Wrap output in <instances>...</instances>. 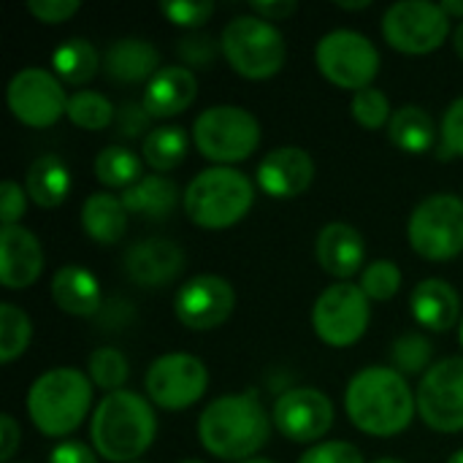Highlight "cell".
Instances as JSON below:
<instances>
[{
  "mask_svg": "<svg viewBox=\"0 0 463 463\" xmlns=\"http://www.w3.org/2000/svg\"><path fill=\"white\" fill-rule=\"evenodd\" d=\"M157 434L152 404L136 391L106 393L92 412L90 439L100 458L111 463H133L141 458Z\"/></svg>",
  "mask_w": 463,
  "mask_h": 463,
  "instance_id": "obj_3",
  "label": "cell"
},
{
  "mask_svg": "<svg viewBox=\"0 0 463 463\" xmlns=\"http://www.w3.org/2000/svg\"><path fill=\"white\" fill-rule=\"evenodd\" d=\"M92 404V380L81 369L57 366L43 372L27 391V415L33 426L52 439L73 434Z\"/></svg>",
  "mask_w": 463,
  "mask_h": 463,
  "instance_id": "obj_4",
  "label": "cell"
},
{
  "mask_svg": "<svg viewBox=\"0 0 463 463\" xmlns=\"http://www.w3.org/2000/svg\"><path fill=\"white\" fill-rule=\"evenodd\" d=\"M252 5V14L255 16H260V19H266V22H282V19H288V16H293L296 14V0H252L250 3Z\"/></svg>",
  "mask_w": 463,
  "mask_h": 463,
  "instance_id": "obj_46",
  "label": "cell"
},
{
  "mask_svg": "<svg viewBox=\"0 0 463 463\" xmlns=\"http://www.w3.org/2000/svg\"><path fill=\"white\" fill-rule=\"evenodd\" d=\"M458 339H461V347H463V317H461V328H458Z\"/></svg>",
  "mask_w": 463,
  "mask_h": 463,
  "instance_id": "obj_54",
  "label": "cell"
},
{
  "mask_svg": "<svg viewBox=\"0 0 463 463\" xmlns=\"http://www.w3.org/2000/svg\"><path fill=\"white\" fill-rule=\"evenodd\" d=\"M49 463H98L92 448H87L84 442H76V439H65L60 442L52 456H49Z\"/></svg>",
  "mask_w": 463,
  "mask_h": 463,
  "instance_id": "obj_45",
  "label": "cell"
},
{
  "mask_svg": "<svg viewBox=\"0 0 463 463\" xmlns=\"http://www.w3.org/2000/svg\"><path fill=\"white\" fill-rule=\"evenodd\" d=\"M418 415L442 434L463 431V358H442L423 377L415 391Z\"/></svg>",
  "mask_w": 463,
  "mask_h": 463,
  "instance_id": "obj_13",
  "label": "cell"
},
{
  "mask_svg": "<svg viewBox=\"0 0 463 463\" xmlns=\"http://www.w3.org/2000/svg\"><path fill=\"white\" fill-rule=\"evenodd\" d=\"M315 179V160L301 146H277L258 165V184L269 198L290 201L309 190Z\"/></svg>",
  "mask_w": 463,
  "mask_h": 463,
  "instance_id": "obj_18",
  "label": "cell"
},
{
  "mask_svg": "<svg viewBox=\"0 0 463 463\" xmlns=\"http://www.w3.org/2000/svg\"><path fill=\"white\" fill-rule=\"evenodd\" d=\"M374 463H404L402 458H391V456H385V458H377Z\"/></svg>",
  "mask_w": 463,
  "mask_h": 463,
  "instance_id": "obj_52",
  "label": "cell"
},
{
  "mask_svg": "<svg viewBox=\"0 0 463 463\" xmlns=\"http://www.w3.org/2000/svg\"><path fill=\"white\" fill-rule=\"evenodd\" d=\"M198 95V79L184 65H163L144 90L141 103L152 114V119H168L174 114H182L193 106Z\"/></svg>",
  "mask_w": 463,
  "mask_h": 463,
  "instance_id": "obj_21",
  "label": "cell"
},
{
  "mask_svg": "<svg viewBox=\"0 0 463 463\" xmlns=\"http://www.w3.org/2000/svg\"><path fill=\"white\" fill-rule=\"evenodd\" d=\"M209 388V372L201 358L190 353H165L149 364L144 374V391L160 410H187Z\"/></svg>",
  "mask_w": 463,
  "mask_h": 463,
  "instance_id": "obj_12",
  "label": "cell"
},
{
  "mask_svg": "<svg viewBox=\"0 0 463 463\" xmlns=\"http://www.w3.org/2000/svg\"><path fill=\"white\" fill-rule=\"evenodd\" d=\"M68 119L76 125V128H84V130H103V128H109V122L117 117L114 114V103L106 98V95H100V92H95V90H79V92H73L71 95V100H68Z\"/></svg>",
  "mask_w": 463,
  "mask_h": 463,
  "instance_id": "obj_33",
  "label": "cell"
},
{
  "mask_svg": "<svg viewBox=\"0 0 463 463\" xmlns=\"http://www.w3.org/2000/svg\"><path fill=\"white\" fill-rule=\"evenodd\" d=\"M81 8L79 0H30L27 11L43 24H60Z\"/></svg>",
  "mask_w": 463,
  "mask_h": 463,
  "instance_id": "obj_44",
  "label": "cell"
},
{
  "mask_svg": "<svg viewBox=\"0 0 463 463\" xmlns=\"http://www.w3.org/2000/svg\"><path fill=\"white\" fill-rule=\"evenodd\" d=\"M255 201V184L247 174L231 165H212L187 184L182 206L198 228L222 231L247 217Z\"/></svg>",
  "mask_w": 463,
  "mask_h": 463,
  "instance_id": "obj_5",
  "label": "cell"
},
{
  "mask_svg": "<svg viewBox=\"0 0 463 463\" xmlns=\"http://www.w3.org/2000/svg\"><path fill=\"white\" fill-rule=\"evenodd\" d=\"M95 176L106 187L128 190L141 179V160L125 146H106L95 157Z\"/></svg>",
  "mask_w": 463,
  "mask_h": 463,
  "instance_id": "obj_31",
  "label": "cell"
},
{
  "mask_svg": "<svg viewBox=\"0 0 463 463\" xmlns=\"http://www.w3.org/2000/svg\"><path fill=\"white\" fill-rule=\"evenodd\" d=\"M358 285L369 301H391L402 288V269L393 260H374L361 271Z\"/></svg>",
  "mask_w": 463,
  "mask_h": 463,
  "instance_id": "obj_37",
  "label": "cell"
},
{
  "mask_svg": "<svg viewBox=\"0 0 463 463\" xmlns=\"http://www.w3.org/2000/svg\"><path fill=\"white\" fill-rule=\"evenodd\" d=\"M274 426L290 442H317L334 426V404L317 388H293L285 391L271 412Z\"/></svg>",
  "mask_w": 463,
  "mask_h": 463,
  "instance_id": "obj_16",
  "label": "cell"
},
{
  "mask_svg": "<svg viewBox=\"0 0 463 463\" xmlns=\"http://www.w3.org/2000/svg\"><path fill=\"white\" fill-rule=\"evenodd\" d=\"M269 437L271 418L255 391L220 396L198 418V439L220 461H250Z\"/></svg>",
  "mask_w": 463,
  "mask_h": 463,
  "instance_id": "obj_2",
  "label": "cell"
},
{
  "mask_svg": "<svg viewBox=\"0 0 463 463\" xmlns=\"http://www.w3.org/2000/svg\"><path fill=\"white\" fill-rule=\"evenodd\" d=\"M236 307V293L225 277L217 274H198L187 279L176 298L174 312L179 323L190 331H214L220 328Z\"/></svg>",
  "mask_w": 463,
  "mask_h": 463,
  "instance_id": "obj_15",
  "label": "cell"
},
{
  "mask_svg": "<svg viewBox=\"0 0 463 463\" xmlns=\"http://www.w3.org/2000/svg\"><path fill=\"white\" fill-rule=\"evenodd\" d=\"M11 114L27 128H49L68 111L62 81L43 68H22L5 90Z\"/></svg>",
  "mask_w": 463,
  "mask_h": 463,
  "instance_id": "obj_14",
  "label": "cell"
},
{
  "mask_svg": "<svg viewBox=\"0 0 463 463\" xmlns=\"http://www.w3.org/2000/svg\"><path fill=\"white\" fill-rule=\"evenodd\" d=\"M353 117L358 125H364L366 130H380L391 122V100L383 90L377 87H366V90H358L353 95Z\"/></svg>",
  "mask_w": 463,
  "mask_h": 463,
  "instance_id": "obj_38",
  "label": "cell"
},
{
  "mask_svg": "<svg viewBox=\"0 0 463 463\" xmlns=\"http://www.w3.org/2000/svg\"><path fill=\"white\" fill-rule=\"evenodd\" d=\"M448 463H463V450L453 453V456H450V461H448Z\"/></svg>",
  "mask_w": 463,
  "mask_h": 463,
  "instance_id": "obj_51",
  "label": "cell"
},
{
  "mask_svg": "<svg viewBox=\"0 0 463 463\" xmlns=\"http://www.w3.org/2000/svg\"><path fill=\"white\" fill-rule=\"evenodd\" d=\"M385 41L404 54L437 52L450 35V16L439 3L429 0H399L383 16Z\"/></svg>",
  "mask_w": 463,
  "mask_h": 463,
  "instance_id": "obj_11",
  "label": "cell"
},
{
  "mask_svg": "<svg viewBox=\"0 0 463 463\" xmlns=\"http://www.w3.org/2000/svg\"><path fill=\"white\" fill-rule=\"evenodd\" d=\"M43 247L38 236L22 225H3L0 231V282L5 290H24L43 274Z\"/></svg>",
  "mask_w": 463,
  "mask_h": 463,
  "instance_id": "obj_19",
  "label": "cell"
},
{
  "mask_svg": "<svg viewBox=\"0 0 463 463\" xmlns=\"http://www.w3.org/2000/svg\"><path fill=\"white\" fill-rule=\"evenodd\" d=\"M315 255H317V263L323 271L347 282L353 274L361 271V266L366 260V241H364L361 231L347 222H328L317 233Z\"/></svg>",
  "mask_w": 463,
  "mask_h": 463,
  "instance_id": "obj_20",
  "label": "cell"
},
{
  "mask_svg": "<svg viewBox=\"0 0 463 463\" xmlns=\"http://www.w3.org/2000/svg\"><path fill=\"white\" fill-rule=\"evenodd\" d=\"M190 149V138L184 133V128L179 125H157L149 130V136L144 138V160L152 171L157 174H165V171H174L184 155Z\"/></svg>",
  "mask_w": 463,
  "mask_h": 463,
  "instance_id": "obj_30",
  "label": "cell"
},
{
  "mask_svg": "<svg viewBox=\"0 0 463 463\" xmlns=\"http://www.w3.org/2000/svg\"><path fill=\"white\" fill-rule=\"evenodd\" d=\"M431 355H434V347H431V342L423 334H404L388 350L391 366L402 377L426 374L431 369Z\"/></svg>",
  "mask_w": 463,
  "mask_h": 463,
  "instance_id": "obj_34",
  "label": "cell"
},
{
  "mask_svg": "<svg viewBox=\"0 0 463 463\" xmlns=\"http://www.w3.org/2000/svg\"><path fill=\"white\" fill-rule=\"evenodd\" d=\"M19 439H22V431H19L16 420L8 412H3L0 415V461L8 463L14 458V453L19 448Z\"/></svg>",
  "mask_w": 463,
  "mask_h": 463,
  "instance_id": "obj_47",
  "label": "cell"
},
{
  "mask_svg": "<svg viewBox=\"0 0 463 463\" xmlns=\"http://www.w3.org/2000/svg\"><path fill=\"white\" fill-rule=\"evenodd\" d=\"M87 374H90L92 385H98L100 391L117 393V391H125L130 366H128V358L117 347H98V350H92V355L87 361Z\"/></svg>",
  "mask_w": 463,
  "mask_h": 463,
  "instance_id": "obj_35",
  "label": "cell"
},
{
  "mask_svg": "<svg viewBox=\"0 0 463 463\" xmlns=\"http://www.w3.org/2000/svg\"><path fill=\"white\" fill-rule=\"evenodd\" d=\"M33 339V323L24 309H19L11 301L0 304V361L11 364L16 361Z\"/></svg>",
  "mask_w": 463,
  "mask_h": 463,
  "instance_id": "obj_32",
  "label": "cell"
},
{
  "mask_svg": "<svg viewBox=\"0 0 463 463\" xmlns=\"http://www.w3.org/2000/svg\"><path fill=\"white\" fill-rule=\"evenodd\" d=\"M27 209V190H22V184L5 179L0 184V220L3 225H19L22 214Z\"/></svg>",
  "mask_w": 463,
  "mask_h": 463,
  "instance_id": "obj_43",
  "label": "cell"
},
{
  "mask_svg": "<svg viewBox=\"0 0 463 463\" xmlns=\"http://www.w3.org/2000/svg\"><path fill=\"white\" fill-rule=\"evenodd\" d=\"M410 247L431 260L445 263L463 252V201L450 193H437L420 201L407 222Z\"/></svg>",
  "mask_w": 463,
  "mask_h": 463,
  "instance_id": "obj_8",
  "label": "cell"
},
{
  "mask_svg": "<svg viewBox=\"0 0 463 463\" xmlns=\"http://www.w3.org/2000/svg\"><path fill=\"white\" fill-rule=\"evenodd\" d=\"M439 5H442V11H445L450 19L456 16V19H461L463 22V0H445V3H439Z\"/></svg>",
  "mask_w": 463,
  "mask_h": 463,
  "instance_id": "obj_48",
  "label": "cell"
},
{
  "mask_svg": "<svg viewBox=\"0 0 463 463\" xmlns=\"http://www.w3.org/2000/svg\"><path fill=\"white\" fill-rule=\"evenodd\" d=\"M317 71L342 90H366L380 73V52L364 33L331 30L317 41L315 49Z\"/></svg>",
  "mask_w": 463,
  "mask_h": 463,
  "instance_id": "obj_9",
  "label": "cell"
},
{
  "mask_svg": "<svg viewBox=\"0 0 463 463\" xmlns=\"http://www.w3.org/2000/svg\"><path fill=\"white\" fill-rule=\"evenodd\" d=\"M81 228L95 244H117L128 231V209L119 195L92 193L81 206Z\"/></svg>",
  "mask_w": 463,
  "mask_h": 463,
  "instance_id": "obj_26",
  "label": "cell"
},
{
  "mask_svg": "<svg viewBox=\"0 0 463 463\" xmlns=\"http://www.w3.org/2000/svg\"><path fill=\"white\" fill-rule=\"evenodd\" d=\"M372 320V307L361 285L336 282L326 288L312 307V326L320 342L328 347H350L355 345Z\"/></svg>",
  "mask_w": 463,
  "mask_h": 463,
  "instance_id": "obj_10",
  "label": "cell"
},
{
  "mask_svg": "<svg viewBox=\"0 0 463 463\" xmlns=\"http://www.w3.org/2000/svg\"><path fill=\"white\" fill-rule=\"evenodd\" d=\"M122 203L128 214H138L144 220L163 222L171 217V212L179 203V187L163 174H146L133 187H128L122 195Z\"/></svg>",
  "mask_w": 463,
  "mask_h": 463,
  "instance_id": "obj_25",
  "label": "cell"
},
{
  "mask_svg": "<svg viewBox=\"0 0 463 463\" xmlns=\"http://www.w3.org/2000/svg\"><path fill=\"white\" fill-rule=\"evenodd\" d=\"M125 274L138 288H165L184 271V252L171 239H141L125 250Z\"/></svg>",
  "mask_w": 463,
  "mask_h": 463,
  "instance_id": "obj_17",
  "label": "cell"
},
{
  "mask_svg": "<svg viewBox=\"0 0 463 463\" xmlns=\"http://www.w3.org/2000/svg\"><path fill=\"white\" fill-rule=\"evenodd\" d=\"M100 68L117 84H138V81H149L163 65H160V52L149 41L119 38L109 43V49L103 52Z\"/></svg>",
  "mask_w": 463,
  "mask_h": 463,
  "instance_id": "obj_23",
  "label": "cell"
},
{
  "mask_svg": "<svg viewBox=\"0 0 463 463\" xmlns=\"http://www.w3.org/2000/svg\"><path fill=\"white\" fill-rule=\"evenodd\" d=\"M298 463H366L364 461V453L350 445V442H342V439H334V442H320L315 448H309Z\"/></svg>",
  "mask_w": 463,
  "mask_h": 463,
  "instance_id": "obj_41",
  "label": "cell"
},
{
  "mask_svg": "<svg viewBox=\"0 0 463 463\" xmlns=\"http://www.w3.org/2000/svg\"><path fill=\"white\" fill-rule=\"evenodd\" d=\"M193 141L198 152L217 165L241 163L260 144V122L241 106H209L195 117Z\"/></svg>",
  "mask_w": 463,
  "mask_h": 463,
  "instance_id": "obj_7",
  "label": "cell"
},
{
  "mask_svg": "<svg viewBox=\"0 0 463 463\" xmlns=\"http://www.w3.org/2000/svg\"><path fill=\"white\" fill-rule=\"evenodd\" d=\"M222 54V43L209 35V33H187L176 41V57L182 60V65L187 71H203V68H212L214 60Z\"/></svg>",
  "mask_w": 463,
  "mask_h": 463,
  "instance_id": "obj_36",
  "label": "cell"
},
{
  "mask_svg": "<svg viewBox=\"0 0 463 463\" xmlns=\"http://www.w3.org/2000/svg\"><path fill=\"white\" fill-rule=\"evenodd\" d=\"M182 463H203V461H195V458H187V461H182Z\"/></svg>",
  "mask_w": 463,
  "mask_h": 463,
  "instance_id": "obj_55",
  "label": "cell"
},
{
  "mask_svg": "<svg viewBox=\"0 0 463 463\" xmlns=\"http://www.w3.org/2000/svg\"><path fill=\"white\" fill-rule=\"evenodd\" d=\"M336 5L345 8V11H364V8L372 5V0H336Z\"/></svg>",
  "mask_w": 463,
  "mask_h": 463,
  "instance_id": "obj_49",
  "label": "cell"
},
{
  "mask_svg": "<svg viewBox=\"0 0 463 463\" xmlns=\"http://www.w3.org/2000/svg\"><path fill=\"white\" fill-rule=\"evenodd\" d=\"M244 463H274V461H266V458H250V461Z\"/></svg>",
  "mask_w": 463,
  "mask_h": 463,
  "instance_id": "obj_53",
  "label": "cell"
},
{
  "mask_svg": "<svg viewBox=\"0 0 463 463\" xmlns=\"http://www.w3.org/2000/svg\"><path fill=\"white\" fill-rule=\"evenodd\" d=\"M54 304L73 317H92L103 309V293L92 271L81 266H62L52 277Z\"/></svg>",
  "mask_w": 463,
  "mask_h": 463,
  "instance_id": "obj_24",
  "label": "cell"
},
{
  "mask_svg": "<svg viewBox=\"0 0 463 463\" xmlns=\"http://www.w3.org/2000/svg\"><path fill=\"white\" fill-rule=\"evenodd\" d=\"M114 122H117V130H119V136L122 138H138V136H149V122H152V114L146 111V106L144 103H138V100H125L122 106H119V111H117V117H114Z\"/></svg>",
  "mask_w": 463,
  "mask_h": 463,
  "instance_id": "obj_42",
  "label": "cell"
},
{
  "mask_svg": "<svg viewBox=\"0 0 463 463\" xmlns=\"http://www.w3.org/2000/svg\"><path fill=\"white\" fill-rule=\"evenodd\" d=\"M410 312L423 328H429L434 334H445V331L456 328V323L463 317L458 290L450 282L437 279V277L423 279L412 288Z\"/></svg>",
  "mask_w": 463,
  "mask_h": 463,
  "instance_id": "obj_22",
  "label": "cell"
},
{
  "mask_svg": "<svg viewBox=\"0 0 463 463\" xmlns=\"http://www.w3.org/2000/svg\"><path fill=\"white\" fill-rule=\"evenodd\" d=\"M100 57L98 49L87 41V38H71L65 43H60L52 54V65H54V76L65 84H87L98 68H100Z\"/></svg>",
  "mask_w": 463,
  "mask_h": 463,
  "instance_id": "obj_29",
  "label": "cell"
},
{
  "mask_svg": "<svg viewBox=\"0 0 463 463\" xmlns=\"http://www.w3.org/2000/svg\"><path fill=\"white\" fill-rule=\"evenodd\" d=\"M453 46H456L458 57H461V60H463V22H458L456 33H453Z\"/></svg>",
  "mask_w": 463,
  "mask_h": 463,
  "instance_id": "obj_50",
  "label": "cell"
},
{
  "mask_svg": "<svg viewBox=\"0 0 463 463\" xmlns=\"http://www.w3.org/2000/svg\"><path fill=\"white\" fill-rule=\"evenodd\" d=\"M439 136V157H463V95L448 106Z\"/></svg>",
  "mask_w": 463,
  "mask_h": 463,
  "instance_id": "obj_40",
  "label": "cell"
},
{
  "mask_svg": "<svg viewBox=\"0 0 463 463\" xmlns=\"http://www.w3.org/2000/svg\"><path fill=\"white\" fill-rule=\"evenodd\" d=\"M345 407L358 431L388 439L410 429L418 399L393 366H366L347 383Z\"/></svg>",
  "mask_w": 463,
  "mask_h": 463,
  "instance_id": "obj_1",
  "label": "cell"
},
{
  "mask_svg": "<svg viewBox=\"0 0 463 463\" xmlns=\"http://www.w3.org/2000/svg\"><path fill=\"white\" fill-rule=\"evenodd\" d=\"M24 190L35 206L54 209L71 193V171L57 155H41L24 174Z\"/></svg>",
  "mask_w": 463,
  "mask_h": 463,
  "instance_id": "obj_27",
  "label": "cell"
},
{
  "mask_svg": "<svg viewBox=\"0 0 463 463\" xmlns=\"http://www.w3.org/2000/svg\"><path fill=\"white\" fill-rule=\"evenodd\" d=\"M163 16L176 24V27H187V30H198L201 24H206L214 14V3L212 0H163L160 3Z\"/></svg>",
  "mask_w": 463,
  "mask_h": 463,
  "instance_id": "obj_39",
  "label": "cell"
},
{
  "mask_svg": "<svg viewBox=\"0 0 463 463\" xmlns=\"http://www.w3.org/2000/svg\"><path fill=\"white\" fill-rule=\"evenodd\" d=\"M388 138L410 155H426L437 141V125L431 114L415 103H407L393 111L388 122Z\"/></svg>",
  "mask_w": 463,
  "mask_h": 463,
  "instance_id": "obj_28",
  "label": "cell"
},
{
  "mask_svg": "<svg viewBox=\"0 0 463 463\" xmlns=\"http://www.w3.org/2000/svg\"><path fill=\"white\" fill-rule=\"evenodd\" d=\"M220 43L228 65L244 79H269L282 71L288 57L279 27L255 14L233 16L222 27Z\"/></svg>",
  "mask_w": 463,
  "mask_h": 463,
  "instance_id": "obj_6",
  "label": "cell"
}]
</instances>
